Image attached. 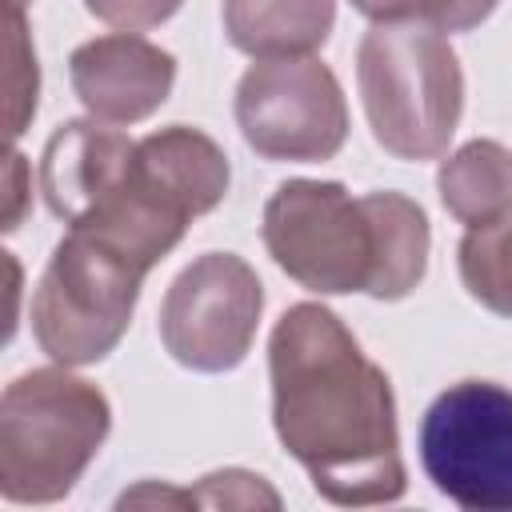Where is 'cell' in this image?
Segmentation results:
<instances>
[{
    "label": "cell",
    "instance_id": "8fae6325",
    "mask_svg": "<svg viewBox=\"0 0 512 512\" xmlns=\"http://www.w3.org/2000/svg\"><path fill=\"white\" fill-rule=\"evenodd\" d=\"M224 36L252 60L312 56L328 44L336 0H224Z\"/></svg>",
    "mask_w": 512,
    "mask_h": 512
},
{
    "label": "cell",
    "instance_id": "8992f818",
    "mask_svg": "<svg viewBox=\"0 0 512 512\" xmlns=\"http://www.w3.org/2000/svg\"><path fill=\"white\" fill-rule=\"evenodd\" d=\"M420 464L464 512H512V392L492 380L444 388L420 420Z\"/></svg>",
    "mask_w": 512,
    "mask_h": 512
},
{
    "label": "cell",
    "instance_id": "6da1fadb",
    "mask_svg": "<svg viewBox=\"0 0 512 512\" xmlns=\"http://www.w3.org/2000/svg\"><path fill=\"white\" fill-rule=\"evenodd\" d=\"M268 380L272 428L328 504L368 508L404 496L392 380L332 308H284L268 336Z\"/></svg>",
    "mask_w": 512,
    "mask_h": 512
},
{
    "label": "cell",
    "instance_id": "3957f363",
    "mask_svg": "<svg viewBox=\"0 0 512 512\" xmlns=\"http://www.w3.org/2000/svg\"><path fill=\"white\" fill-rule=\"evenodd\" d=\"M356 88L372 140L396 160L448 152L464 112V72L428 20H372L356 44Z\"/></svg>",
    "mask_w": 512,
    "mask_h": 512
},
{
    "label": "cell",
    "instance_id": "4fadbf2b",
    "mask_svg": "<svg viewBox=\"0 0 512 512\" xmlns=\"http://www.w3.org/2000/svg\"><path fill=\"white\" fill-rule=\"evenodd\" d=\"M456 268L476 304L496 316H512V208L464 232L456 248Z\"/></svg>",
    "mask_w": 512,
    "mask_h": 512
},
{
    "label": "cell",
    "instance_id": "52a82bcc",
    "mask_svg": "<svg viewBox=\"0 0 512 512\" xmlns=\"http://www.w3.org/2000/svg\"><path fill=\"white\" fill-rule=\"evenodd\" d=\"M236 124L260 160L324 164L348 140V100L316 56L256 60L236 84Z\"/></svg>",
    "mask_w": 512,
    "mask_h": 512
},
{
    "label": "cell",
    "instance_id": "d6986e66",
    "mask_svg": "<svg viewBox=\"0 0 512 512\" xmlns=\"http://www.w3.org/2000/svg\"><path fill=\"white\" fill-rule=\"evenodd\" d=\"M352 8L368 20H408L420 12V0H352Z\"/></svg>",
    "mask_w": 512,
    "mask_h": 512
},
{
    "label": "cell",
    "instance_id": "277c9868",
    "mask_svg": "<svg viewBox=\"0 0 512 512\" xmlns=\"http://www.w3.org/2000/svg\"><path fill=\"white\" fill-rule=\"evenodd\" d=\"M112 432L108 396L64 364L16 376L0 396V496L56 504Z\"/></svg>",
    "mask_w": 512,
    "mask_h": 512
},
{
    "label": "cell",
    "instance_id": "ac0fdd59",
    "mask_svg": "<svg viewBox=\"0 0 512 512\" xmlns=\"http://www.w3.org/2000/svg\"><path fill=\"white\" fill-rule=\"evenodd\" d=\"M28 160L12 148L8 152V164H4V188H8V208H4V232H16L20 220H24V208H28Z\"/></svg>",
    "mask_w": 512,
    "mask_h": 512
},
{
    "label": "cell",
    "instance_id": "5b68a950",
    "mask_svg": "<svg viewBox=\"0 0 512 512\" xmlns=\"http://www.w3.org/2000/svg\"><path fill=\"white\" fill-rule=\"evenodd\" d=\"M148 268L116 244L68 228L32 292V336L64 368L104 360L128 332Z\"/></svg>",
    "mask_w": 512,
    "mask_h": 512
},
{
    "label": "cell",
    "instance_id": "5bb4252c",
    "mask_svg": "<svg viewBox=\"0 0 512 512\" xmlns=\"http://www.w3.org/2000/svg\"><path fill=\"white\" fill-rule=\"evenodd\" d=\"M4 52H8V68H4V104H8V140L16 144L36 112V96H40V68H36V48L28 40V24H24V8L20 4H4Z\"/></svg>",
    "mask_w": 512,
    "mask_h": 512
},
{
    "label": "cell",
    "instance_id": "2e32d148",
    "mask_svg": "<svg viewBox=\"0 0 512 512\" xmlns=\"http://www.w3.org/2000/svg\"><path fill=\"white\" fill-rule=\"evenodd\" d=\"M184 0H84V8L116 32H148L180 12Z\"/></svg>",
    "mask_w": 512,
    "mask_h": 512
},
{
    "label": "cell",
    "instance_id": "ba28073f",
    "mask_svg": "<svg viewBox=\"0 0 512 512\" xmlns=\"http://www.w3.org/2000/svg\"><path fill=\"white\" fill-rule=\"evenodd\" d=\"M264 284L236 252L196 256L160 300V344L192 372H232L252 352Z\"/></svg>",
    "mask_w": 512,
    "mask_h": 512
},
{
    "label": "cell",
    "instance_id": "e0dca14e",
    "mask_svg": "<svg viewBox=\"0 0 512 512\" xmlns=\"http://www.w3.org/2000/svg\"><path fill=\"white\" fill-rule=\"evenodd\" d=\"M500 0H420V20L440 32H472L480 28Z\"/></svg>",
    "mask_w": 512,
    "mask_h": 512
},
{
    "label": "cell",
    "instance_id": "9a60e30c",
    "mask_svg": "<svg viewBox=\"0 0 512 512\" xmlns=\"http://www.w3.org/2000/svg\"><path fill=\"white\" fill-rule=\"evenodd\" d=\"M192 504H200V508H252V504L280 508V496L264 484V476L224 468V472L204 476L200 488H192Z\"/></svg>",
    "mask_w": 512,
    "mask_h": 512
},
{
    "label": "cell",
    "instance_id": "7c38bea8",
    "mask_svg": "<svg viewBox=\"0 0 512 512\" xmlns=\"http://www.w3.org/2000/svg\"><path fill=\"white\" fill-rule=\"evenodd\" d=\"M436 192L464 228L488 224L512 208V152L500 140H468L440 160Z\"/></svg>",
    "mask_w": 512,
    "mask_h": 512
},
{
    "label": "cell",
    "instance_id": "7a4b0ae2",
    "mask_svg": "<svg viewBox=\"0 0 512 512\" xmlns=\"http://www.w3.org/2000/svg\"><path fill=\"white\" fill-rule=\"evenodd\" d=\"M280 272L320 296L404 300L428 272L432 228L404 192L352 196L340 180H284L260 220Z\"/></svg>",
    "mask_w": 512,
    "mask_h": 512
},
{
    "label": "cell",
    "instance_id": "30bf717a",
    "mask_svg": "<svg viewBox=\"0 0 512 512\" xmlns=\"http://www.w3.org/2000/svg\"><path fill=\"white\" fill-rule=\"evenodd\" d=\"M136 140L124 136L116 124L100 120H64L40 156V192L64 224H80L132 164Z\"/></svg>",
    "mask_w": 512,
    "mask_h": 512
},
{
    "label": "cell",
    "instance_id": "ffe728a7",
    "mask_svg": "<svg viewBox=\"0 0 512 512\" xmlns=\"http://www.w3.org/2000/svg\"><path fill=\"white\" fill-rule=\"evenodd\" d=\"M4 4H20V8H24V4H28V0H4Z\"/></svg>",
    "mask_w": 512,
    "mask_h": 512
},
{
    "label": "cell",
    "instance_id": "9c48e42d",
    "mask_svg": "<svg viewBox=\"0 0 512 512\" xmlns=\"http://www.w3.org/2000/svg\"><path fill=\"white\" fill-rule=\"evenodd\" d=\"M68 80L92 120L140 124L172 96L176 56L136 32H112L72 48Z\"/></svg>",
    "mask_w": 512,
    "mask_h": 512
}]
</instances>
